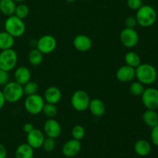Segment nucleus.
<instances>
[{"label": "nucleus", "instance_id": "f257e3e1", "mask_svg": "<svg viewBox=\"0 0 158 158\" xmlns=\"http://www.w3.org/2000/svg\"><path fill=\"white\" fill-rule=\"evenodd\" d=\"M135 77L143 85H151L156 81L157 72L156 68L149 63H140L135 68Z\"/></svg>", "mask_w": 158, "mask_h": 158}, {"label": "nucleus", "instance_id": "f03ea898", "mask_svg": "<svg viewBox=\"0 0 158 158\" xmlns=\"http://www.w3.org/2000/svg\"><path fill=\"white\" fill-rule=\"evenodd\" d=\"M157 14L155 9L149 5H143L137 10L136 19L142 27H150L157 21Z\"/></svg>", "mask_w": 158, "mask_h": 158}, {"label": "nucleus", "instance_id": "7ed1b4c3", "mask_svg": "<svg viewBox=\"0 0 158 158\" xmlns=\"http://www.w3.org/2000/svg\"><path fill=\"white\" fill-rule=\"evenodd\" d=\"M2 93L6 101L11 103H16L24 95L23 86L15 81L9 82L3 86Z\"/></svg>", "mask_w": 158, "mask_h": 158}, {"label": "nucleus", "instance_id": "20e7f679", "mask_svg": "<svg viewBox=\"0 0 158 158\" xmlns=\"http://www.w3.org/2000/svg\"><path fill=\"white\" fill-rule=\"evenodd\" d=\"M4 26L6 32L12 35L14 38L22 36L26 32V25L23 19L15 15L8 16L5 22Z\"/></svg>", "mask_w": 158, "mask_h": 158}, {"label": "nucleus", "instance_id": "39448f33", "mask_svg": "<svg viewBox=\"0 0 158 158\" xmlns=\"http://www.w3.org/2000/svg\"><path fill=\"white\" fill-rule=\"evenodd\" d=\"M17 61L18 56L12 49H5L0 52V69L9 72L15 67Z\"/></svg>", "mask_w": 158, "mask_h": 158}, {"label": "nucleus", "instance_id": "423d86ee", "mask_svg": "<svg viewBox=\"0 0 158 158\" xmlns=\"http://www.w3.org/2000/svg\"><path fill=\"white\" fill-rule=\"evenodd\" d=\"M45 102L43 97L39 94H32L26 97L25 100V108L29 114L36 115L43 111Z\"/></svg>", "mask_w": 158, "mask_h": 158}, {"label": "nucleus", "instance_id": "0eeeda50", "mask_svg": "<svg viewBox=\"0 0 158 158\" xmlns=\"http://www.w3.org/2000/svg\"><path fill=\"white\" fill-rule=\"evenodd\" d=\"M89 99L87 93L83 90H77L73 94L71 98V104L73 107L79 112H83L86 110L89 107Z\"/></svg>", "mask_w": 158, "mask_h": 158}, {"label": "nucleus", "instance_id": "6e6552de", "mask_svg": "<svg viewBox=\"0 0 158 158\" xmlns=\"http://www.w3.org/2000/svg\"><path fill=\"white\" fill-rule=\"evenodd\" d=\"M142 102L148 110L158 109V89L156 88L150 87L144 89L141 95Z\"/></svg>", "mask_w": 158, "mask_h": 158}, {"label": "nucleus", "instance_id": "1a4fd4ad", "mask_svg": "<svg viewBox=\"0 0 158 158\" xmlns=\"http://www.w3.org/2000/svg\"><path fill=\"white\" fill-rule=\"evenodd\" d=\"M120 40L125 47L133 48L138 43L139 35L134 29L126 27L120 32Z\"/></svg>", "mask_w": 158, "mask_h": 158}, {"label": "nucleus", "instance_id": "9d476101", "mask_svg": "<svg viewBox=\"0 0 158 158\" xmlns=\"http://www.w3.org/2000/svg\"><path fill=\"white\" fill-rule=\"evenodd\" d=\"M56 47V40L51 35H43L36 43V49H38L43 54L51 53L55 50Z\"/></svg>", "mask_w": 158, "mask_h": 158}, {"label": "nucleus", "instance_id": "9b49d317", "mask_svg": "<svg viewBox=\"0 0 158 158\" xmlns=\"http://www.w3.org/2000/svg\"><path fill=\"white\" fill-rule=\"evenodd\" d=\"M80 150H81V143L80 140L72 139L64 143L62 148V152L65 157L72 158L76 157L80 152Z\"/></svg>", "mask_w": 158, "mask_h": 158}, {"label": "nucleus", "instance_id": "f8f14e48", "mask_svg": "<svg viewBox=\"0 0 158 158\" xmlns=\"http://www.w3.org/2000/svg\"><path fill=\"white\" fill-rule=\"evenodd\" d=\"M44 134L40 130L34 128L32 131L27 134L26 141L29 146L33 149H39L42 148L43 141H44Z\"/></svg>", "mask_w": 158, "mask_h": 158}, {"label": "nucleus", "instance_id": "ddd939ff", "mask_svg": "<svg viewBox=\"0 0 158 158\" xmlns=\"http://www.w3.org/2000/svg\"><path fill=\"white\" fill-rule=\"evenodd\" d=\"M44 132L45 134L48 137L56 139L60 137L62 132V128L59 122L54 120L53 118H50L46 121L44 124Z\"/></svg>", "mask_w": 158, "mask_h": 158}, {"label": "nucleus", "instance_id": "4468645a", "mask_svg": "<svg viewBox=\"0 0 158 158\" xmlns=\"http://www.w3.org/2000/svg\"><path fill=\"white\" fill-rule=\"evenodd\" d=\"M116 76L119 81L123 83L130 82L134 80L135 77V68L131 67L128 65H125L119 68Z\"/></svg>", "mask_w": 158, "mask_h": 158}, {"label": "nucleus", "instance_id": "2eb2a0df", "mask_svg": "<svg viewBox=\"0 0 158 158\" xmlns=\"http://www.w3.org/2000/svg\"><path fill=\"white\" fill-rule=\"evenodd\" d=\"M73 46L80 52H86L92 47V41L87 35H78L74 38Z\"/></svg>", "mask_w": 158, "mask_h": 158}, {"label": "nucleus", "instance_id": "dca6fc26", "mask_svg": "<svg viewBox=\"0 0 158 158\" xmlns=\"http://www.w3.org/2000/svg\"><path fill=\"white\" fill-rule=\"evenodd\" d=\"M88 109L91 112V114L96 117H101L105 114L106 106L104 103L101 100L99 99H94L90 100Z\"/></svg>", "mask_w": 158, "mask_h": 158}, {"label": "nucleus", "instance_id": "f3484780", "mask_svg": "<svg viewBox=\"0 0 158 158\" xmlns=\"http://www.w3.org/2000/svg\"><path fill=\"white\" fill-rule=\"evenodd\" d=\"M14 78L15 81L19 83L22 86H24L26 83L30 81L31 79V73L30 70L27 67L25 66H20L17 68L16 70L14 73Z\"/></svg>", "mask_w": 158, "mask_h": 158}, {"label": "nucleus", "instance_id": "a211bd4d", "mask_svg": "<svg viewBox=\"0 0 158 158\" xmlns=\"http://www.w3.org/2000/svg\"><path fill=\"white\" fill-rule=\"evenodd\" d=\"M44 97L47 103L56 105L61 100V91L56 86H50L45 91Z\"/></svg>", "mask_w": 158, "mask_h": 158}, {"label": "nucleus", "instance_id": "6ab92c4d", "mask_svg": "<svg viewBox=\"0 0 158 158\" xmlns=\"http://www.w3.org/2000/svg\"><path fill=\"white\" fill-rule=\"evenodd\" d=\"M151 146L146 140H139L134 144V151L140 157H146L151 153Z\"/></svg>", "mask_w": 158, "mask_h": 158}, {"label": "nucleus", "instance_id": "aec40b11", "mask_svg": "<svg viewBox=\"0 0 158 158\" xmlns=\"http://www.w3.org/2000/svg\"><path fill=\"white\" fill-rule=\"evenodd\" d=\"M15 2L14 0H0V12L5 15L10 16L15 14Z\"/></svg>", "mask_w": 158, "mask_h": 158}, {"label": "nucleus", "instance_id": "412c9836", "mask_svg": "<svg viewBox=\"0 0 158 158\" xmlns=\"http://www.w3.org/2000/svg\"><path fill=\"white\" fill-rule=\"evenodd\" d=\"M143 120L150 127H154L158 124V114L154 110H148L143 114Z\"/></svg>", "mask_w": 158, "mask_h": 158}, {"label": "nucleus", "instance_id": "4be33fe9", "mask_svg": "<svg viewBox=\"0 0 158 158\" xmlns=\"http://www.w3.org/2000/svg\"><path fill=\"white\" fill-rule=\"evenodd\" d=\"M33 154L34 149L27 143L19 145L15 151L16 158H33Z\"/></svg>", "mask_w": 158, "mask_h": 158}, {"label": "nucleus", "instance_id": "5701e85b", "mask_svg": "<svg viewBox=\"0 0 158 158\" xmlns=\"http://www.w3.org/2000/svg\"><path fill=\"white\" fill-rule=\"evenodd\" d=\"M15 40L12 35L8 33L6 31L0 32V50L12 49Z\"/></svg>", "mask_w": 158, "mask_h": 158}, {"label": "nucleus", "instance_id": "b1692460", "mask_svg": "<svg viewBox=\"0 0 158 158\" xmlns=\"http://www.w3.org/2000/svg\"><path fill=\"white\" fill-rule=\"evenodd\" d=\"M125 62H126L127 65L131 66V67L137 68L139 65L140 64V57L137 52H128L125 55L124 57Z\"/></svg>", "mask_w": 158, "mask_h": 158}, {"label": "nucleus", "instance_id": "393cba45", "mask_svg": "<svg viewBox=\"0 0 158 158\" xmlns=\"http://www.w3.org/2000/svg\"><path fill=\"white\" fill-rule=\"evenodd\" d=\"M43 60V54L38 49H33L29 54V62L32 66H39Z\"/></svg>", "mask_w": 158, "mask_h": 158}, {"label": "nucleus", "instance_id": "a878e982", "mask_svg": "<svg viewBox=\"0 0 158 158\" xmlns=\"http://www.w3.org/2000/svg\"><path fill=\"white\" fill-rule=\"evenodd\" d=\"M29 9L26 5L25 4H20L16 6L15 8V14L14 15H16L19 18L22 19H24L26 17L29 15Z\"/></svg>", "mask_w": 158, "mask_h": 158}, {"label": "nucleus", "instance_id": "bb28decb", "mask_svg": "<svg viewBox=\"0 0 158 158\" xmlns=\"http://www.w3.org/2000/svg\"><path fill=\"white\" fill-rule=\"evenodd\" d=\"M43 112L49 118H53L57 114V108L55 104H52V103H45L44 106H43Z\"/></svg>", "mask_w": 158, "mask_h": 158}, {"label": "nucleus", "instance_id": "cd10ccee", "mask_svg": "<svg viewBox=\"0 0 158 158\" xmlns=\"http://www.w3.org/2000/svg\"><path fill=\"white\" fill-rule=\"evenodd\" d=\"M144 86L143 84H142L141 83H140L139 81L134 82L130 86V92L132 95L136 96V97H139V96H141L142 94L144 91Z\"/></svg>", "mask_w": 158, "mask_h": 158}, {"label": "nucleus", "instance_id": "c85d7f7f", "mask_svg": "<svg viewBox=\"0 0 158 158\" xmlns=\"http://www.w3.org/2000/svg\"><path fill=\"white\" fill-rule=\"evenodd\" d=\"M38 89H39L38 84L34 81H29L27 83H26V84L24 85V86H23L24 94L28 96L37 94Z\"/></svg>", "mask_w": 158, "mask_h": 158}, {"label": "nucleus", "instance_id": "c756f323", "mask_svg": "<svg viewBox=\"0 0 158 158\" xmlns=\"http://www.w3.org/2000/svg\"><path fill=\"white\" fill-rule=\"evenodd\" d=\"M72 136L73 139L80 140L84 137L85 129L81 125H76L72 129Z\"/></svg>", "mask_w": 158, "mask_h": 158}, {"label": "nucleus", "instance_id": "7c9ffc66", "mask_svg": "<svg viewBox=\"0 0 158 158\" xmlns=\"http://www.w3.org/2000/svg\"><path fill=\"white\" fill-rule=\"evenodd\" d=\"M42 148H43L45 151L46 152H52L56 148V141L55 139L51 138V137H46L44 139Z\"/></svg>", "mask_w": 158, "mask_h": 158}, {"label": "nucleus", "instance_id": "2f4dec72", "mask_svg": "<svg viewBox=\"0 0 158 158\" xmlns=\"http://www.w3.org/2000/svg\"><path fill=\"white\" fill-rule=\"evenodd\" d=\"M143 6L142 0H127V6L132 10H137Z\"/></svg>", "mask_w": 158, "mask_h": 158}, {"label": "nucleus", "instance_id": "473e14b6", "mask_svg": "<svg viewBox=\"0 0 158 158\" xmlns=\"http://www.w3.org/2000/svg\"><path fill=\"white\" fill-rule=\"evenodd\" d=\"M9 72L0 69V86H4L6 83H9Z\"/></svg>", "mask_w": 158, "mask_h": 158}, {"label": "nucleus", "instance_id": "72a5a7b5", "mask_svg": "<svg viewBox=\"0 0 158 158\" xmlns=\"http://www.w3.org/2000/svg\"><path fill=\"white\" fill-rule=\"evenodd\" d=\"M137 25V22L136 18L133 16L127 17L125 20V26L127 28H130V29H134L136 26Z\"/></svg>", "mask_w": 158, "mask_h": 158}, {"label": "nucleus", "instance_id": "f704fd0d", "mask_svg": "<svg viewBox=\"0 0 158 158\" xmlns=\"http://www.w3.org/2000/svg\"><path fill=\"white\" fill-rule=\"evenodd\" d=\"M151 138V140H152L153 143H154L155 146L158 147V124L157 126L152 127Z\"/></svg>", "mask_w": 158, "mask_h": 158}, {"label": "nucleus", "instance_id": "c9c22d12", "mask_svg": "<svg viewBox=\"0 0 158 158\" xmlns=\"http://www.w3.org/2000/svg\"><path fill=\"white\" fill-rule=\"evenodd\" d=\"M7 156V151L4 145L0 143V158H6Z\"/></svg>", "mask_w": 158, "mask_h": 158}, {"label": "nucleus", "instance_id": "e433bc0d", "mask_svg": "<svg viewBox=\"0 0 158 158\" xmlns=\"http://www.w3.org/2000/svg\"><path fill=\"white\" fill-rule=\"evenodd\" d=\"M33 129H34L33 125L30 123H26V124L23 126V131H24L26 134H28V133H29L30 131H32Z\"/></svg>", "mask_w": 158, "mask_h": 158}, {"label": "nucleus", "instance_id": "4c0bfd02", "mask_svg": "<svg viewBox=\"0 0 158 158\" xmlns=\"http://www.w3.org/2000/svg\"><path fill=\"white\" fill-rule=\"evenodd\" d=\"M6 99H5L4 95H3L2 91L0 90V110H1L3 108L5 103H6Z\"/></svg>", "mask_w": 158, "mask_h": 158}, {"label": "nucleus", "instance_id": "58836bf2", "mask_svg": "<svg viewBox=\"0 0 158 158\" xmlns=\"http://www.w3.org/2000/svg\"><path fill=\"white\" fill-rule=\"evenodd\" d=\"M76 0H66V2H68L69 3H73V2H74Z\"/></svg>", "mask_w": 158, "mask_h": 158}, {"label": "nucleus", "instance_id": "ea45409f", "mask_svg": "<svg viewBox=\"0 0 158 158\" xmlns=\"http://www.w3.org/2000/svg\"><path fill=\"white\" fill-rule=\"evenodd\" d=\"M14 1L15 2H23V1H25V0H14Z\"/></svg>", "mask_w": 158, "mask_h": 158}, {"label": "nucleus", "instance_id": "a19ab883", "mask_svg": "<svg viewBox=\"0 0 158 158\" xmlns=\"http://www.w3.org/2000/svg\"><path fill=\"white\" fill-rule=\"evenodd\" d=\"M0 28H1V24H0Z\"/></svg>", "mask_w": 158, "mask_h": 158}, {"label": "nucleus", "instance_id": "79ce46f5", "mask_svg": "<svg viewBox=\"0 0 158 158\" xmlns=\"http://www.w3.org/2000/svg\"><path fill=\"white\" fill-rule=\"evenodd\" d=\"M0 52H1V50H0Z\"/></svg>", "mask_w": 158, "mask_h": 158}]
</instances>
